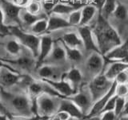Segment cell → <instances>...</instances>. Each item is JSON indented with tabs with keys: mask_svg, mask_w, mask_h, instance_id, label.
<instances>
[{
	"mask_svg": "<svg viewBox=\"0 0 128 120\" xmlns=\"http://www.w3.org/2000/svg\"><path fill=\"white\" fill-rule=\"evenodd\" d=\"M10 35H12L24 47L29 50L33 57L36 58L38 53L40 37L30 31H25L24 29L18 26H9Z\"/></svg>",
	"mask_w": 128,
	"mask_h": 120,
	"instance_id": "obj_2",
	"label": "cell"
},
{
	"mask_svg": "<svg viewBox=\"0 0 128 120\" xmlns=\"http://www.w3.org/2000/svg\"><path fill=\"white\" fill-rule=\"evenodd\" d=\"M82 78V72L76 67H72L68 71L64 72L61 77V79L69 83L75 92H77L78 87L81 84Z\"/></svg>",
	"mask_w": 128,
	"mask_h": 120,
	"instance_id": "obj_17",
	"label": "cell"
},
{
	"mask_svg": "<svg viewBox=\"0 0 128 120\" xmlns=\"http://www.w3.org/2000/svg\"><path fill=\"white\" fill-rule=\"evenodd\" d=\"M127 42L125 41L114 46L102 55L105 61H125L127 62Z\"/></svg>",
	"mask_w": 128,
	"mask_h": 120,
	"instance_id": "obj_12",
	"label": "cell"
},
{
	"mask_svg": "<svg viewBox=\"0 0 128 120\" xmlns=\"http://www.w3.org/2000/svg\"><path fill=\"white\" fill-rule=\"evenodd\" d=\"M10 103L18 117H35L33 116L31 100L27 94H16L11 96Z\"/></svg>",
	"mask_w": 128,
	"mask_h": 120,
	"instance_id": "obj_4",
	"label": "cell"
},
{
	"mask_svg": "<svg viewBox=\"0 0 128 120\" xmlns=\"http://www.w3.org/2000/svg\"><path fill=\"white\" fill-rule=\"evenodd\" d=\"M56 4L55 3H53L51 1H47V2H44L42 6V7H43L44 10L46 11V12L47 13H50V11L53 9V7H54V5Z\"/></svg>",
	"mask_w": 128,
	"mask_h": 120,
	"instance_id": "obj_39",
	"label": "cell"
},
{
	"mask_svg": "<svg viewBox=\"0 0 128 120\" xmlns=\"http://www.w3.org/2000/svg\"><path fill=\"white\" fill-rule=\"evenodd\" d=\"M58 41L62 42L64 45H66L70 48H74V49H78L82 48V44L80 36L78 33L74 32V31H70V32L65 33L60 37Z\"/></svg>",
	"mask_w": 128,
	"mask_h": 120,
	"instance_id": "obj_23",
	"label": "cell"
},
{
	"mask_svg": "<svg viewBox=\"0 0 128 120\" xmlns=\"http://www.w3.org/2000/svg\"><path fill=\"white\" fill-rule=\"evenodd\" d=\"M36 120H40V118H38V119H36Z\"/></svg>",
	"mask_w": 128,
	"mask_h": 120,
	"instance_id": "obj_49",
	"label": "cell"
},
{
	"mask_svg": "<svg viewBox=\"0 0 128 120\" xmlns=\"http://www.w3.org/2000/svg\"><path fill=\"white\" fill-rule=\"evenodd\" d=\"M112 82H113L109 81L105 77L102 72L94 76L89 84V87H88L93 102L106 93L107 90L110 89Z\"/></svg>",
	"mask_w": 128,
	"mask_h": 120,
	"instance_id": "obj_6",
	"label": "cell"
},
{
	"mask_svg": "<svg viewBox=\"0 0 128 120\" xmlns=\"http://www.w3.org/2000/svg\"><path fill=\"white\" fill-rule=\"evenodd\" d=\"M78 34L82 41V48L91 53H99L92 28L90 26H78Z\"/></svg>",
	"mask_w": 128,
	"mask_h": 120,
	"instance_id": "obj_8",
	"label": "cell"
},
{
	"mask_svg": "<svg viewBox=\"0 0 128 120\" xmlns=\"http://www.w3.org/2000/svg\"><path fill=\"white\" fill-rule=\"evenodd\" d=\"M42 82L48 84L52 89L54 90L62 98L69 97L76 92L72 89L70 84L64 80H50V79H40Z\"/></svg>",
	"mask_w": 128,
	"mask_h": 120,
	"instance_id": "obj_15",
	"label": "cell"
},
{
	"mask_svg": "<svg viewBox=\"0 0 128 120\" xmlns=\"http://www.w3.org/2000/svg\"><path fill=\"white\" fill-rule=\"evenodd\" d=\"M54 39L49 35H44L42 37H40L38 53L36 57L35 67L38 68L45 62L46 58L49 57L52 48L54 45Z\"/></svg>",
	"mask_w": 128,
	"mask_h": 120,
	"instance_id": "obj_10",
	"label": "cell"
},
{
	"mask_svg": "<svg viewBox=\"0 0 128 120\" xmlns=\"http://www.w3.org/2000/svg\"><path fill=\"white\" fill-rule=\"evenodd\" d=\"M5 35H10L9 26H7L4 20V15L2 11L1 6H0V36H5Z\"/></svg>",
	"mask_w": 128,
	"mask_h": 120,
	"instance_id": "obj_34",
	"label": "cell"
},
{
	"mask_svg": "<svg viewBox=\"0 0 128 120\" xmlns=\"http://www.w3.org/2000/svg\"><path fill=\"white\" fill-rule=\"evenodd\" d=\"M26 11L31 14H39L42 13V4L38 1H30L28 4L24 7Z\"/></svg>",
	"mask_w": 128,
	"mask_h": 120,
	"instance_id": "obj_33",
	"label": "cell"
},
{
	"mask_svg": "<svg viewBox=\"0 0 128 120\" xmlns=\"http://www.w3.org/2000/svg\"><path fill=\"white\" fill-rule=\"evenodd\" d=\"M128 69L127 62L125 61H111V64L103 72L105 77L110 82L114 81L117 75L122 71Z\"/></svg>",
	"mask_w": 128,
	"mask_h": 120,
	"instance_id": "obj_21",
	"label": "cell"
},
{
	"mask_svg": "<svg viewBox=\"0 0 128 120\" xmlns=\"http://www.w3.org/2000/svg\"><path fill=\"white\" fill-rule=\"evenodd\" d=\"M99 118L100 120H116L118 117L114 110H106L100 113Z\"/></svg>",
	"mask_w": 128,
	"mask_h": 120,
	"instance_id": "obj_36",
	"label": "cell"
},
{
	"mask_svg": "<svg viewBox=\"0 0 128 120\" xmlns=\"http://www.w3.org/2000/svg\"><path fill=\"white\" fill-rule=\"evenodd\" d=\"M0 113L2 114H5V115H7L10 117V114H9V111L6 109V107L4 106L3 102H2L1 100V98H0Z\"/></svg>",
	"mask_w": 128,
	"mask_h": 120,
	"instance_id": "obj_42",
	"label": "cell"
},
{
	"mask_svg": "<svg viewBox=\"0 0 128 120\" xmlns=\"http://www.w3.org/2000/svg\"><path fill=\"white\" fill-rule=\"evenodd\" d=\"M34 58V57H20L13 60H5L3 58H0V60H2V61L7 63L10 65H14L19 66L20 68L24 69H30L34 65H35Z\"/></svg>",
	"mask_w": 128,
	"mask_h": 120,
	"instance_id": "obj_25",
	"label": "cell"
},
{
	"mask_svg": "<svg viewBox=\"0 0 128 120\" xmlns=\"http://www.w3.org/2000/svg\"><path fill=\"white\" fill-rule=\"evenodd\" d=\"M98 13V10L91 4L82 7L81 9V20L79 26H88Z\"/></svg>",
	"mask_w": 128,
	"mask_h": 120,
	"instance_id": "obj_24",
	"label": "cell"
},
{
	"mask_svg": "<svg viewBox=\"0 0 128 120\" xmlns=\"http://www.w3.org/2000/svg\"><path fill=\"white\" fill-rule=\"evenodd\" d=\"M36 114L39 118H50L57 112L58 104L54 96L42 93L35 100Z\"/></svg>",
	"mask_w": 128,
	"mask_h": 120,
	"instance_id": "obj_3",
	"label": "cell"
},
{
	"mask_svg": "<svg viewBox=\"0 0 128 120\" xmlns=\"http://www.w3.org/2000/svg\"><path fill=\"white\" fill-rule=\"evenodd\" d=\"M0 6L4 15L6 24L7 26H18L21 27L19 14L23 7L14 4L9 0H0Z\"/></svg>",
	"mask_w": 128,
	"mask_h": 120,
	"instance_id": "obj_5",
	"label": "cell"
},
{
	"mask_svg": "<svg viewBox=\"0 0 128 120\" xmlns=\"http://www.w3.org/2000/svg\"><path fill=\"white\" fill-rule=\"evenodd\" d=\"M116 85H117V83L115 82V81H113V82H112L111 86L110 87V89L107 90L106 93L104 94L102 97H100L99 98H98L96 101H94L93 102L89 112H88V114L86 115V118L91 117V116L98 115L100 114V112L102 111V108L106 105V103L108 102V100L115 94Z\"/></svg>",
	"mask_w": 128,
	"mask_h": 120,
	"instance_id": "obj_13",
	"label": "cell"
},
{
	"mask_svg": "<svg viewBox=\"0 0 128 120\" xmlns=\"http://www.w3.org/2000/svg\"><path fill=\"white\" fill-rule=\"evenodd\" d=\"M105 60L103 56L99 53H91L86 61V69L90 75L94 76L102 73L104 69Z\"/></svg>",
	"mask_w": 128,
	"mask_h": 120,
	"instance_id": "obj_11",
	"label": "cell"
},
{
	"mask_svg": "<svg viewBox=\"0 0 128 120\" xmlns=\"http://www.w3.org/2000/svg\"><path fill=\"white\" fill-rule=\"evenodd\" d=\"M29 31L36 35L47 33V18L35 22L29 27Z\"/></svg>",
	"mask_w": 128,
	"mask_h": 120,
	"instance_id": "obj_29",
	"label": "cell"
},
{
	"mask_svg": "<svg viewBox=\"0 0 128 120\" xmlns=\"http://www.w3.org/2000/svg\"><path fill=\"white\" fill-rule=\"evenodd\" d=\"M106 0H93V2H92L90 4L93 5L96 9L98 10V13L101 11L102 7H103V4L104 3H105Z\"/></svg>",
	"mask_w": 128,
	"mask_h": 120,
	"instance_id": "obj_40",
	"label": "cell"
},
{
	"mask_svg": "<svg viewBox=\"0 0 128 120\" xmlns=\"http://www.w3.org/2000/svg\"><path fill=\"white\" fill-rule=\"evenodd\" d=\"M118 120H128V117H127L126 113L122 114V116H120V118H118Z\"/></svg>",
	"mask_w": 128,
	"mask_h": 120,
	"instance_id": "obj_47",
	"label": "cell"
},
{
	"mask_svg": "<svg viewBox=\"0 0 128 120\" xmlns=\"http://www.w3.org/2000/svg\"><path fill=\"white\" fill-rule=\"evenodd\" d=\"M87 120H100L99 116L95 115V116H91V117H87Z\"/></svg>",
	"mask_w": 128,
	"mask_h": 120,
	"instance_id": "obj_45",
	"label": "cell"
},
{
	"mask_svg": "<svg viewBox=\"0 0 128 120\" xmlns=\"http://www.w3.org/2000/svg\"><path fill=\"white\" fill-rule=\"evenodd\" d=\"M66 60V53L62 43L59 41H54L52 50L49 57L45 61V64H50V65H60Z\"/></svg>",
	"mask_w": 128,
	"mask_h": 120,
	"instance_id": "obj_16",
	"label": "cell"
},
{
	"mask_svg": "<svg viewBox=\"0 0 128 120\" xmlns=\"http://www.w3.org/2000/svg\"><path fill=\"white\" fill-rule=\"evenodd\" d=\"M11 3H13L14 4L17 5L18 7H25L27 4L28 3H29L30 0H9Z\"/></svg>",
	"mask_w": 128,
	"mask_h": 120,
	"instance_id": "obj_41",
	"label": "cell"
},
{
	"mask_svg": "<svg viewBox=\"0 0 128 120\" xmlns=\"http://www.w3.org/2000/svg\"><path fill=\"white\" fill-rule=\"evenodd\" d=\"M9 118H10L9 116L0 113V120H9Z\"/></svg>",
	"mask_w": 128,
	"mask_h": 120,
	"instance_id": "obj_44",
	"label": "cell"
},
{
	"mask_svg": "<svg viewBox=\"0 0 128 120\" xmlns=\"http://www.w3.org/2000/svg\"><path fill=\"white\" fill-rule=\"evenodd\" d=\"M127 12L128 11L126 6L124 3L118 1L114 11L112 12L110 18L108 19V20L114 19V21H115L117 23L125 24L127 21Z\"/></svg>",
	"mask_w": 128,
	"mask_h": 120,
	"instance_id": "obj_22",
	"label": "cell"
},
{
	"mask_svg": "<svg viewBox=\"0 0 128 120\" xmlns=\"http://www.w3.org/2000/svg\"><path fill=\"white\" fill-rule=\"evenodd\" d=\"M115 82L117 84H127L128 82V73L127 69L122 71L121 73H119L117 77L114 79Z\"/></svg>",
	"mask_w": 128,
	"mask_h": 120,
	"instance_id": "obj_37",
	"label": "cell"
},
{
	"mask_svg": "<svg viewBox=\"0 0 128 120\" xmlns=\"http://www.w3.org/2000/svg\"><path fill=\"white\" fill-rule=\"evenodd\" d=\"M65 98L73 102L79 108L80 110L82 112L84 116H86L88 114L92 104H93V100H92L89 90H88V91H80L78 93L76 92V93L69 96V97Z\"/></svg>",
	"mask_w": 128,
	"mask_h": 120,
	"instance_id": "obj_9",
	"label": "cell"
},
{
	"mask_svg": "<svg viewBox=\"0 0 128 120\" xmlns=\"http://www.w3.org/2000/svg\"><path fill=\"white\" fill-rule=\"evenodd\" d=\"M38 69V75L41 79H50V80H60L64 72L61 68L56 65L45 64L41 65Z\"/></svg>",
	"mask_w": 128,
	"mask_h": 120,
	"instance_id": "obj_14",
	"label": "cell"
},
{
	"mask_svg": "<svg viewBox=\"0 0 128 120\" xmlns=\"http://www.w3.org/2000/svg\"><path fill=\"white\" fill-rule=\"evenodd\" d=\"M82 7H79L77 5H71V4H66V3H57L53 7V9L50 11L51 14L58 15H68L70 14L72 11L77 10L78 8H81Z\"/></svg>",
	"mask_w": 128,
	"mask_h": 120,
	"instance_id": "obj_26",
	"label": "cell"
},
{
	"mask_svg": "<svg viewBox=\"0 0 128 120\" xmlns=\"http://www.w3.org/2000/svg\"><path fill=\"white\" fill-rule=\"evenodd\" d=\"M45 18H47V15L46 13L31 14L28 12L27 11H26L25 8H22L19 14L21 27L22 29H28L35 22Z\"/></svg>",
	"mask_w": 128,
	"mask_h": 120,
	"instance_id": "obj_19",
	"label": "cell"
},
{
	"mask_svg": "<svg viewBox=\"0 0 128 120\" xmlns=\"http://www.w3.org/2000/svg\"><path fill=\"white\" fill-rule=\"evenodd\" d=\"M8 66H10V65H8L7 63L2 61V60H0V69L2 67H8Z\"/></svg>",
	"mask_w": 128,
	"mask_h": 120,
	"instance_id": "obj_46",
	"label": "cell"
},
{
	"mask_svg": "<svg viewBox=\"0 0 128 120\" xmlns=\"http://www.w3.org/2000/svg\"><path fill=\"white\" fill-rule=\"evenodd\" d=\"M58 110L66 112V113L72 118H82L84 117L82 112L80 110L79 108L76 106L73 102L66 98H61L60 102L58 104Z\"/></svg>",
	"mask_w": 128,
	"mask_h": 120,
	"instance_id": "obj_18",
	"label": "cell"
},
{
	"mask_svg": "<svg viewBox=\"0 0 128 120\" xmlns=\"http://www.w3.org/2000/svg\"><path fill=\"white\" fill-rule=\"evenodd\" d=\"M4 47H5V50L10 55L13 57H18L22 52V45L16 39H11L5 43Z\"/></svg>",
	"mask_w": 128,
	"mask_h": 120,
	"instance_id": "obj_27",
	"label": "cell"
},
{
	"mask_svg": "<svg viewBox=\"0 0 128 120\" xmlns=\"http://www.w3.org/2000/svg\"><path fill=\"white\" fill-rule=\"evenodd\" d=\"M81 9L82 7L72 11L70 14L68 15L67 21L70 27L79 26L80 20H81Z\"/></svg>",
	"mask_w": 128,
	"mask_h": 120,
	"instance_id": "obj_32",
	"label": "cell"
},
{
	"mask_svg": "<svg viewBox=\"0 0 128 120\" xmlns=\"http://www.w3.org/2000/svg\"><path fill=\"white\" fill-rule=\"evenodd\" d=\"M126 98L125 97H117L115 100L114 112L117 117L123 114V112H126Z\"/></svg>",
	"mask_w": 128,
	"mask_h": 120,
	"instance_id": "obj_31",
	"label": "cell"
},
{
	"mask_svg": "<svg viewBox=\"0 0 128 120\" xmlns=\"http://www.w3.org/2000/svg\"><path fill=\"white\" fill-rule=\"evenodd\" d=\"M117 97L118 96L115 94L112 96V97H110V98L108 100V102L106 103V105L104 106V107L102 108V110L100 113H102V112H103V111H106V110H114L115 100H116V98H117Z\"/></svg>",
	"mask_w": 128,
	"mask_h": 120,
	"instance_id": "obj_38",
	"label": "cell"
},
{
	"mask_svg": "<svg viewBox=\"0 0 128 120\" xmlns=\"http://www.w3.org/2000/svg\"><path fill=\"white\" fill-rule=\"evenodd\" d=\"M69 27L70 26L67 19L63 18L61 15L52 14L50 16L47 17V33Z\"/></svg>",
	"mask_w": 128,
	"mask_h": 120,
	"instance_id": "obj_20",
	"label": "cell"
},
{
	"mask_svg": "<svg viewBox=\"0 0 128 120\" xmlns=\"http://www.w3.org/2000/svg\"><path fill=\"white\" fill-rule=\"evenodd\" d=\"M91 28L98 50L102 55L122 42L118 31L99 13H98L94 27Z\"/></svg>",
	"mask_w": 128,
	"mask_h": 120,
	"instance_id": "obj_1",
	"label": "cell"
},
{
	"mask_svg": "<svg viewBox=\"0 0 128 120\" xmlns=\"http://www.w3.org/2000/svg\"><path fill=\"white\" fill-rule=\"evenodd\" d=\"M128 93L127 84H117L115 88V94L118 97H125L126 98Z\"/></svg>",
	"mask_w": 128,
	"mask_h": 120,
	"instance_id": "obj_35",
	"label": "cell"
},
{
	"mask_svg": "<svg viewBox=\"0 0 128 120\" xmlns=\"http://www.w3.org/2000/svg\"><path fill=\"white\" fill-rule=\"evenodd\" d=\"M61 43L64 48V50H65L66 59H68L69 61H70L72 62H79L81 61L82 58V53L81 50L78 49L70 48V47L66 46V45H64L62 42H61Z\"/></svg>",
	"mask_w": 128,
	"mask_h": 120,
	"instance_id": "obj_28",
	"label": "cell"
},
{
	"mask_svg": "<svg viewBox=\"0 0 128 120\" xmlns=\"http://www.w3.org/2000/svg\"><path fill=\"white\" fill-rule=\"evenodd\" d=\"M25 78L26 76L21 75L11 65L0 69V87L3 89H8L19 84Z\"/></svg>",
	"mask_w": 128,
	"mask_h": 120,
	"instance_id": "obj_7",
	"label": "cell"
},
{
	"mask_svg": "<svg viewBox=\"0 0 128 120\" xmlns=\"http://www.w3.org/2000/svg\"><path fill=\"white\" fill-rule=\"evenodd\" d=\"M82 118H72V117H70L68 120H82Z\"/></svg>",
	"mask_w": 128,
	"mask_h": 120,
	"instance_id": "obj_48",
	"label": "cell"
},
{
	"mask_svg": "<svg viewBox=\"0 0 128 120\" xmlns=\"http://www.w3.org/2000/svg\"><path fill=\"white\" fill-rule=\"evenodd\" d=\"M117 2H118V0H106L99 14L101 15L104 19H106L108 20V19L110 18L112 12H113L115 8Z\"/></svg>",
	"mask_w": 128,
	"mask_h": 120,
	"instance_id": "obj_30",
	"label": "cell"
},
{
	"mask_svg": "<svg viewBox=\"0 0 128 120\" xmlns=\"http://www.w3.org/2000/svg\"><path fill=\"white\" fill-rule=\"evenodd\" d=\"M38 118H40L38 116H35V117H31V118H24V117H18V116H16V117L10 118L9 120H36Z\"/></svg>",
	"mask_w": 128,
	"mask_h": 120,
	"instance_id": "obj_43",
	"label": "cell"
}]
</instances>
